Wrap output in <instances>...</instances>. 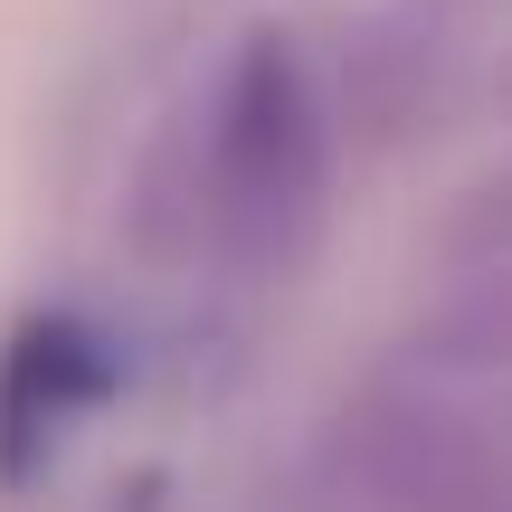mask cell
Here are the masks:
<instances>
[{
	"label": "cell",
	"mask_w": 512,
	"mask_h": 512,
	"mask_svg": "<svg viewBox=\"0 0 512 512\" xmlns=\"http://www.w3.org/2000/svg\"><path fill=\"white\" fill-rule=\"evenodd\" d=\"M152 238L238 275L304 266L332 209V86L294 29H247L162 152Z\"/></svg>",
	"instance_id": "obj_1"
},
{
	"label": "cell",
	"mask_w": 512,
	"mask_h": 512,
	"mask_svg": "<svg viewBox=\"0 0 512 512\" xmlns=\"http://www.w3.org/2000/svg\"><path fill=\"white\" fill-rule=\"evenodd\" d=\"M105 332L76 313H29L0 351V484H29L67 446V427L105 399Z\"/></svg>",
	"instance_id": "obj_2"
},
{
	"label": "cell",
	"mask_w": 512,
	"mask_h": 512,
	"mask_svg": "<svg viewBox=\"0 0 512 512\" xmlns=\"http://www.w3.org/2000/svg\"><path fill=\"white\" fill-rule=\"evenodd\" d=\"M437 266H512V162H494L437 228Z\"/></svg>",
	"instance_id": "obj_3"
},
{
	"label": "cell",
	"mask_w": 512,
	"mask_h": 512,
	"mask_svg": "<svg viewBox=\"0 0 512 512\" xmlns=\"http://www.w3.org/2000/svg\"><path fill=\"white\" fill-rule=\"evenodd\" d=\"M503 95H512V67H503Z\"/></svg>",
	"instance_id": "obj_4"
}]
</instances>
